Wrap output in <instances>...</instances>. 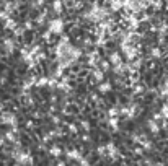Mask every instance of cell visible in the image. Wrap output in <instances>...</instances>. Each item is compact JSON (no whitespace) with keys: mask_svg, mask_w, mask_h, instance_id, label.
Segmentation results:
<instances>
[{"mask_svg":"<svg viewBox=\"0 0 168 166\" xmlns=\"http://www.w3.org/2000/svg\"><path fill=\"white\" fill-rule=\"evenodd\" d=\"M11 155H13V160H15L16 163H21V165H30V163H33V158H31L30 153H28V151H21L20 148L13 150Z\"/></svg>","mask_w":168,"mask_h":166,"instance_id":"obj_1","label":"cell"},{"mask_svg":"<svg viewBox=\"0 0 168 166\" xmlns=\"http://www.w3.org/2000/svg\"><path fill=\"white\" fill-rule=\"evenodd\" d=\"M49 153H51L52 156H59L61 155V148H59V147H52L51 150H49Z\"/></svg>","mask_w":168,"mask_h":166,"instance_id":"obj_8","label":"cell"},{"mask_svg":"<svg viewBox=\"0 0 168 166\" xmlns=\"http://www.w3.org/2000/svg\"><path fill=\"white\" fill-rule=\"evenodd\" d=\"M16 49V38H7L3 39V50L7 54H11Z\"/></svg>","mask_w":168,"mask_h":166,"instance_id":"obj_3","label":"cell"},{"mask_svg":"<svg viewBox=\"0 0 168 166\" xmlns=\"http://www.w3.org/2000/svg\"><path fill=\"white\" fill-rule=\"evenodd\" d=\"M52 7H54V11H61V8H62V3H61V0H56L54 3H52Z\"/></svg>","mask_w":168,"mask_h":166,"instance_id":"obj_9","label":"cell"},{"mask_svg":"<svg viewBox=\"0 0 168 166\" xmlns=\"http://www.w3.org/2000/svg\"><path fill=\"white\" fill-rule=\"evenodd\" d=\"M0 121L7 124V126H16L18 124V119H16V114L15 112H2V116H0Z\"/></svg>","mask_w":168,"mask_h":166,"instance_id":"obj_2","label":"cell"},{"mask_svg":"<svg viewBox=\"0 0 168 166\" xmlns=\"http://www.w3.org/2000/svg\"><path fill=\"white\" fill-rule=\"evenodd\" d=\"M44 21H46V13H39L38 18H36V23L43 26V25H44Z\"/></svg>","mask_w":168,"mask_h":166,"instance_id":"obj_7","label":"cell"},{"mask_svg":"<svg viewBox=\"0 0 168 166\" xmlns=\"http://www.w3.org/2000/svg\"><path fill=\"white\" fill-rule=\"evenodd\" d=\"M62 28H64V25H62L61 20H52L51 23H49V31H51V33H61Z\"/></svg>","mask_w":168,"mask_h":166,"instance_id":"obj_4","label":"cell"},{"mask_svg":"<svg viewBox=\"0 0 168 166\" xmlns=\"http://www.w3.org/2000/svg\"><path fill=\"white\" fill-rule=\"evenodd\" d=\"M44 2H46V0H33V5L34 7H43Z\"/></svg>","mask_w":168,"mask_h":166,"instance_id":"obj_11","label":"cell"},{"mask_svg":"<svg viewBox=\"0 0 168 166\" xmlns=\"http://www.w3.org/2000/svg\"><path fill=\"white\" fill-rule=\"evenodd\" d=\"M5 28L7 30H16V28H18V23H16L15 20H11V18H7L5 20Z\"/></svg>","mask_w":168,"mask_h":166,"instance_id":"obj_5","label":"cell"},{"mask_svg":"<svg viewBox=\"0 0 168 166\" xmlns=\"http://www.w3.org/2000/svg\"><path fill=\"white\" fill-rule=\"evenodd\" d=\"M33 21H25V26H23V28H25V30H33Z\"/></svg>","mask_w":168,"mask_h":166,"instance_id":"obj_10","label":"cell"},{"mask_svg":"<svg viewBox=\"0 0 168 166\" xmlns=\"http://www.w3.org/2000/svg\"><path fill=\"white\" fill-rule=\"evenodd\" d=\"M47 83H49V78H47V77H38V83H36V86L41 88V86H46Z\"/></svg>","mask_w":168,"mask_h":166,"instance_id":"obj_6","label":"cell"}]
</instances>
